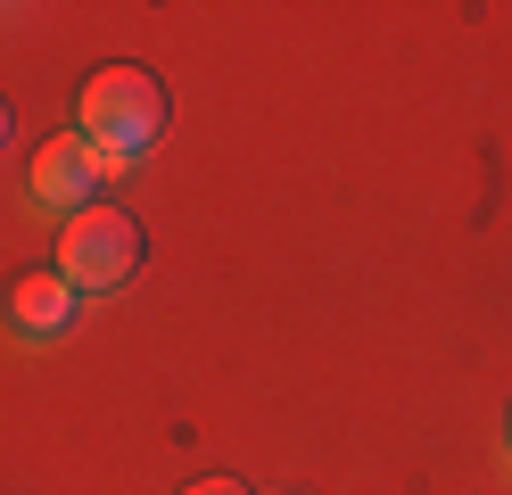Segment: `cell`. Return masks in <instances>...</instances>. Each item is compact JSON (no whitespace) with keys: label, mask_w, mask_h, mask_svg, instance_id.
<instances>
[{"label":"cell","mask_w":512,"mask_h":495,"mask_svg":"<svg viewBox=\"0 0 512 495\" xmlns=\"http://www.w3.org/2000/svg\"><path fill=\"white\" fill-rule=\"evenodd\" d=\"M141 256H149V240H141V215H124V207H83V215H67V231H58V273H67L83 297L91 289H124L141 273Z\"/></svg>","instance_id":"7a4b0ae2"},{"label":"cell","mask_w":512,"mask_h":495,"mask_svg":"<svg viewBox=\"0 0 512 495\" xmlns=\"http://www.w3.org/2000/svg\"><path fill=\"white\" fill-rule=\"evenodd\" d=\"M265 495H290V487H265Z\"/></svg>","instance_id":"ba28073f"},{"label":"cell","mask_w":512,"mask_h":495,"mask_svg":"<svg viewBox=\"0 0 512 495\" xmlns=\"http://www.w3.org/2000/svg\"><path fill=\"white\" fill-rule=\"evenodd\" d=\"M504 454H512V421H504Z\"/></svg>","instance_id":"52a82bcc"},{"label":"cell","mask_w":512,"mask_h":495,"mask_svg":"<svg viewBox=\"0 0 512 495\" xmlns=\"http://www.w3.org/2000/svg\"><path fill=\"white\" fill-rule=\"evenodd\" d=\"M75 132L83 149L108 165H141L157 149V132H166V83L149 75V66H100V75L83 83V108H75Z\"/></svg>","instance_id":"6da1fadb"},{"label":"cell","mask_w":512,"mask_h":495,"mask_svg":"<svg viewBox=\"0 0 512 495\" xmlns=\"http://www.w3.org/2000/svg\"><path fill=\"white\" fill-rule=\"evenodd\" d=\"M9 132H17V116H9V99H0V149H9Z\"/></svg>","instance_id":"8992f818"},{"label":"cell","mask_w":512,"mask_h":495,"mask_svg":"<svg viewBox=\"0 0 512 495\" xmlns=\"http://www.w3.org/2000/svg\"><path fill=\"white\" fill-rule=\"evenodd\" d=\"M182 495H248V487H240V479H190Z\"/></svg>","instance_id":"5b68a950"},{"label":"cell","mask_w":512,"mask_h":495,"mask_svg":"<svg viewBox=\"0 0 512 495\" xmlns=\"http://www.w3.org/2000/svg\"><path fill=\"white\" fill-rule=\"evenodd\" d=\"M75 314H83V289L58 273V264H42V273H17V289H9V322L25 330V339H67Z\"/></svg>","instance_id":"277c9868"},{"label":"cell","mask_w":512,"mask_h":495,"mask_svg":"<svg viewBox=\"0 0 512 495\" xmlns=\"http://www.w3.org/2000/svg\"><path fill=\"white\" fill-rule=\"evenodd\" d=\"M100 174H108V165L83 149V132H50V141L34 149L25 190H34L50 215H83V207H100Z\"/></svg>","instance_id":"3957f363"}]
</instances>
